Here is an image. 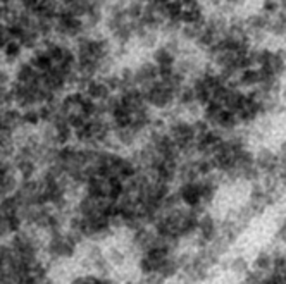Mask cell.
Listing matches in <instances>:
<instances>
[{
    "label": "cell",
    "mask_w": 286,
    "mask_h": 284,
    "mask_svg": "<svg viewBox=\"0 0 286 284\" xmlns=\"http://www.w3.org/2000/svg\"><path fill=\"white\" fill-rule=\"evenodd\" d=\"M84 95H88L91 100H95V102H100V100H107L109 97L112 95L111 88L106 84V81L104 79H90L86 84H84V88L81 90Z\"/></svg>",
    "instance_id": "obj_1"
},
{
    "label": "cell",
    "mask_w": 286,
    "mask_h": 284,
    "mask_svg": "<svg viewBox=\"0 0 286 284\" xmlns=\"http://www.w3.org/2000/svg\"><path fill=\"white\" fill-rule=\"evenodd\" d=\"M23 50H24V48H23L21 43L18 42V40H11V42L6 45V48H4L2 55H4V59H6L7 62H16V60L21 57Z\"/></svg>",
    "instance_id": "obj_2"
},
{
    "label": "cell",
    "mask_w": 286,
    "mask_h": 284,
    "mask_svg": "<svg viewBox=\"0 0 286 284\" xmlns=\"http://www.w3.org/2000/svg\"><path fill=\"white\" fill-rule=\"evenodd\" d=\"M40 123H42V117H40L38 109L31 107L23 112V124L26 128H36V126H40Z\"/></svg>",
    "instance_id": "obj_3"
},
{
    "label": "cell",
    "mask_w": 286,
    "mask_h": 284,
    "mask_svg": "<svg viewBox=\"0 0 286 284\" xmlns=\"http://www.w3.org/2000/svg\"><path fill=\"white\" fill-rule=\"evenodd\" d=\"M106 257H107V260L111 262L112 265H116V267H123L124 263H126V260H128V255L124 253L121 248H114V246H112V248H109Z\"/></svg>",
    "instance_id": "obj_4"
},
{
    "label": "cell",
    "mask_w": 286,
    "mask_h": 284,
    "mask_svg": "<svg viewBox=\"0 0 286 284\" xmlns=\"http://www.w3.org/2000/svg\"><path fill=\"white\" fill-rule=\"evenodd\" d=\"M255 267L259 270H262V272L269 270L272 267V257L269 253H265V251L259 253V255H257V258H255Z\"/></svg>",
    "instance_id": "obj_5"
},
{
    "label": "cell",
    "mask_w": 286,
    "mask_h": 284,
    "mask_svg": "<svg viewBox=\"0 0 286 284\" xmlns=\"http://www.w3.org/2000/svg\"><path fill=\"white\" fill-rule=\"evenodd\" d=\"M231 269L235 270V272H247V270H248V263L245 262L243 258H235Z\"/></svg>",
    "instance_id": "obj_6"
}]
</instances>
